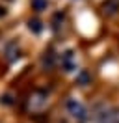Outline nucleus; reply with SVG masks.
<instances>
[{"label":"nucleus","mask_w":119,"mask_h":123,"mask_svg":"<svg viewBox=\"0 0 119 123\" xmlns=\"http://www.w3.org/2000/svg\"><path fill=\"white\" fill-rule=\"evenodd\" d=\"M65 69L67 71L73 69V52H67L65 54Z\"/></svg>","instance_id":"f03ea898"},{"label":"nucleus","mask_w":119,"mask_h":123,"mask_svg":"<svg viewBox=\"0 0 119 123\" xmlns=\"http://www.w3.org/2000/svg\"><path fill=\"white\" fill-rule=\"evenodd\" d=\"M67 106H69V110H71V114H73V116L84 117V114H86L84 106H82L80 103H76V101H69V103H67Z\"/></svg>","instance_id":"f257e3e1"},{"label":"nucleus","mask_w":119,"mask_h":123,"mask_svg":"<svg viewBox=\"0 0 119 123\" xmlns=\"http://www.w3.org/2000/svg\"><path fill=\"white\" fill-rule=\"evenodd\" d=\"M30 28H34V32H39V30H41V26H39L37 21H32V23H30Z\"/></svg>","instance_id":"7ed1b4c3"},{"label":"nucleus","mask_w":119,"mask_h":123,"mask_svg":"<svg viewBox=\"0 0 119 123\" xmlns=\"http://www.w3.org/2000/svg\"><path fill=\"white\" fill-rule=\"evenodd\" d=\"M34 4H36V8H37V9H43V8H45V2H43V0H36Z\"/></svg>","instance_id":"20e7f679"}]
</instances>
